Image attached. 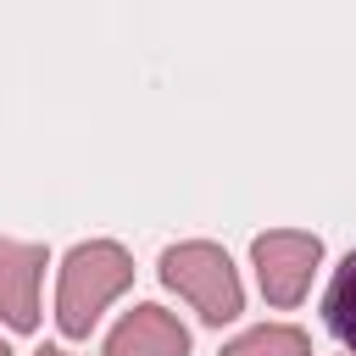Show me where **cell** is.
Returning <instances> with one entry per match:
<instances>
[{"label":"cell","mask_w":356,"mask_h":356,"mask_svg":"<svg viewBox=\"0 0 356 356\" xmlns=\"http://www.w3.org/2000/svg\"><path fill=\"white\" fill-rule=\"evenodd\" d=\"M161 284L178 289L211 328L234 323L245 312V289H239V273L228 261L222 245L211 239H184V245H167L161 250Z\"/></svg>","instance_id":"7a4b0ae2"},{"label":"cell","mask_w":356,"mask_h":356,"mask_svg":"<svg viewBox=\"0 0 356 356\" xmlns=\"http://www.w3.org/2000/svg\"><path fill=\"white\" fill-rule=\"evenodd\" d=\"M39 278H44V245L0 239V323L17 334L39 328Z\"/></svg>","instance_id":"277c9868"},{"label":"cell","mask_w":356,"mask_h":356,"mask_svg":"<svg viewBox=\"0 0 356 356\" xmlns=\"http://www.w3.org/2000/svg\"><path fill=\"white\" fill-rule=\"evenodd\" d=\"M250 261H256V278H261V295L273 306H300L306 289H312V273L323 261V239L317 234H295V228H273L250 245Z\"/></svg>","instance_id":"3957f363"},{"label":"cell","mask_w":356,"mask_h":356,"mask_svg":"<svg viewBox=\"0 0 356 356\" xmlns=\"http://www.w3.org/2000/svg\"><path fill=\"white\" fill-rule=\"evenodd\" d=\"M0 356H11V345H6V339H0Z\"/></svg>","instance_id":"9c48e42d"},{"label":"cell","mask_w":356,"mask_h":356,"mask_svg":"<svg viewBox=\"0 0 356 356\" xmlns=\"http://www.w3.org/2000/svg\"><path fill=\"white\" fill-rule=\"evenodd\" d=\"M33 356H67V350H61V345H44V350H33Z\"/></svg>","instance_id":"ba28073f"},{"label":"cell","mask_w":356,"mask_h":356,"mask_svg":"<svg viewBox=\"0 0 356 356\" xmlns=\"http://www.w3.org/2000/svg\"><path fill=\"white\" fill-rule=\"evenodd\" d=\"M106 356H189V328L161 306H134L106 334Z\"/></svg>","instance_id":"5b68a950"},{"label":"cell","mask_w":356,"mask_h":356,"mask_svg":"<svg viewBox=\"0 0 356 356\" xmlns=\"http://www.w3.org/2000/svg\"><path fill=\"white\" fill-rule=\"evenodd\" d=\"M128 284H134V256L122 245H111V239L72 245V256L61 261V284H56V328L67 339H89L100 312Z\"/></svg>","instance_id":"6da1fadb"},{"label":"cell","mask_w":356,"mask_h":356,"mask_svg":"<svg viewBox=\"0 0 356 356\" xmlns=\"http://www.w3.org/2000/svg\"><path fill=\"white\" fill-rule=\"evenodd\" d=\"M217 356H312V339L300 328H289V323H261V328L228 339Z\"/></svg>","instance_id":"52a82bcc"},{"label":"cell","mask_w":356,"mask_h":356,"mask_svg":"<svg viewBox=\"0 0 356 356\" xmlns=\"http://www.w3.org/2000/svg\"><path fill=\"white\" fill-rule=\"evenodd\" d=\"M323 323H328V334L356 356V250L334 267V278H328V295H323Z\"/></svg>","instance_id":"8992f818"}]
</instances>
